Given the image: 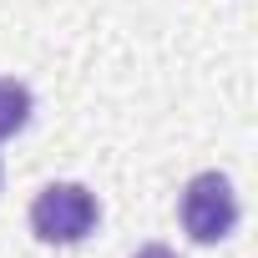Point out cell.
I'll return each instance as SVG.
<instances>
[{
    "label": "cell",
    "instance_id": "1",
    "mask_svg": "<svg viewBox=\"0 0 258 258\" xmlns=\"http://www.w3.org/2000/svg\"><path fill=\"white\" fill-rule=\"evenodd\" d=\"M96 223H101V203L81 182H51L31 203V233L41 243H56V248H71V243L91 238Z\"/></svg>",
    "mask_w": 258,
    "mask_h": 258
},
{
    "label": "cell",
    "instance_id": "4",
    "mask_svg": "<svg viewBox=\"0 0 258 258\" xmlns=\"http://www.w3.org/2000/svg\"><path fill=\"white\" fill-rule=\"evenodd\" d=\"M137 258H177V253H172V248H167V243H147V248H142V253H137Z\"/></svg>",
    "mask_w": 258,
    "mask_h": 258
},
{
    "label": "cell",
    "instance_id": "2",
    "mask_svg": "<svg viewBox=\"0 0 258 258\" xmlns=\"http://www.w3.org/2000/svg\"><path fill=\"white\" fill-rule=\"evenodd\" d=\"M182 228L192 243H223L238 228V192L223 172H198L182 187Z\"/></svg>",
    "mask_w": 258,
    "mask_h": 258
},
{
    "label": "cell",
    "instance_id": "3",
    "mask_svg": "<svg viewBox=\"0 0 258 258\" xmlns=\"http://www.w3.org/2000/svg\"><path fill=\"white\" fill-rule=\"evenodd\" d=\"M31 111H36L31 86L16 81V76H0V137H16L21 126L31 121Z\"/></svg>",
    "mask_w": 258,
    "mask_h": 258
}]
</instances>
